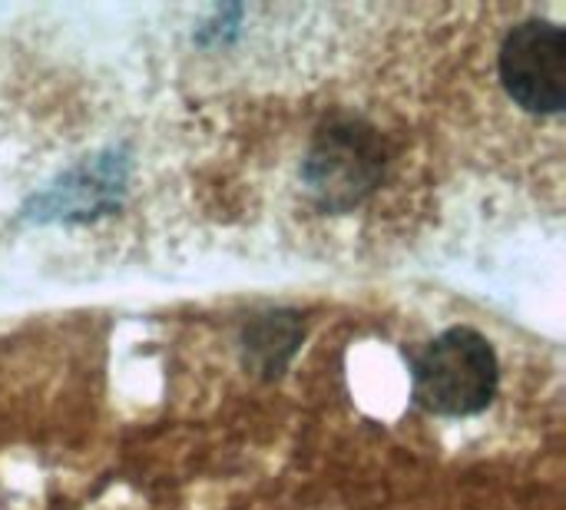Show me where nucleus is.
Wrapping results in <instances>:
<instances>
[{
  "label": "nucleus",
  "mask_w": 566,
  "mask_h": 510,
  "mask_svg": "<svg viewBox=\"0 0 566 510\" xmlns=\"http://www.w3.org/2000/svg\"><path fill=\"white\" fill-rule=\"evenodd\" d=\"M415 402L444 418L478 415L491 405L501 368L491 342L474 329H448L411 362Z\"/></svg>",
  "instance_id": "1"
},
{
  "label": "nucleus",
  "mask_w": 566,
  "mask_h": 510,
  "mask_svg": "<svg viewBox=\"0 0 566 510\" xmlns=\"http://www.w3.org/2000/svg\"><path fill=\"white\" fill-rule=\"evenodd\" d=\"M501 80L527 113H560L566 103V37L551 20L514 27L501 46Z\"/></svg>",
  "instance_id": "2"
},
{
  "label": "nucleus",
  "mask_w": 566,
  "mask_h": 510,
  "mask_svg": "<svg viewBox=\"0 0 566 510\" xmlns=\"http://www.w3.org/2000/svg\"><path fill=\"white\" fill-rule=\"evenodd\" d=\"M381 176V143L358 123L328 126L318 133L308 159L305 183L328 209H348L365 199Z\"/></svg>",
  "instance_id": "3"
}]
</instances>
